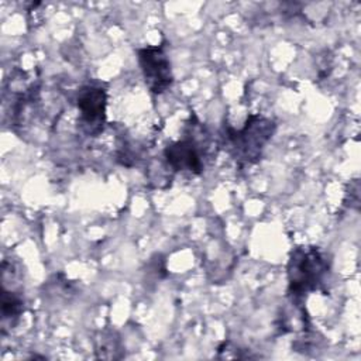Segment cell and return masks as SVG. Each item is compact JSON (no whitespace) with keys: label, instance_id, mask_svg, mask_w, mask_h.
Here are the masks:
<instances>
[{"label":"cell","instance_id":"1","mask_svg":"<svg viewBox=\"0 0 361 361\" xmlns=\"http://www.w3.org/2000/svg\"><path fill=\"white\" fill-rule=\"evenodd\" d=\"M276 124L261 114H248L241 128L223 124L221 142L227 154L238 165H251L259 161L265 145L271 141Z\"/></svg>","mask_w":361,"mask_h":361},{"label":"cell","instance_id":"2","mask_svg":"<svg viewBox=\"0 0 361 361\" xmlns=\"http://www.w3.org/2000/svg\"><path fill=\"white\" fill-rule=\"evenodd\" d=\"M329 269L327 257L319 247H296L288 262V295L292 302L322 289Z\"/></svg>","mask_w":361,"mask_h":361},{"label":"cell","instance_id":"3","mask_svg":"<svg viewBox=\"0 0 361 361\" xmlns=\"http://www.w3.org/2000/svg\"><path fill=\"white\" fill-rule=\"evenodd\" d=\"M202 128L196 116H190V121L185 127L182 140L173 141L164 148V158L168 166L176 172H189L200 175L204 171V144L196 137Z\"/></svg>","mask_w":361,"mask_h":361},{"label":"cell","instance_id":"4","mask_svg":"<svg viewBox=\"0 0 361 361\" xmlns=\"http://www.w3.org/2000/svg\"><path fill=\"white\" fill-rule=\"evenodd\" d=\"M137 59L144 76V82L151 93L162 94L172 86V65L164 44L138 48Z\"/></svg>","mask_w":361,"mask_h":361},{"label":"cell","instance_id":"5","mask_svg":"<svg viewBox=\"0 0 361 361\" xmlns=\"http://www.w3.org/2000/svg\"><path fill=\"white\" fill-rule=\"evenodd\" d=\"M76 107L82 130L92 137L99 135L106 124L107 93L99 85H85L78 90Z\"/></svg>","mask_w":361,"mask_h":361},{"label":"cell","instance_id":"6","mask_svg":"<svg viewBox=\"0 0 361 361\" xmlns=\"http://www.w3.org/2000/svg\"><path fill=\"white\" fill-rule=\"evenodd\" d=\"M1 333L13 329L24 313L23 296L14 290H8L4 285L1 288Z\"/></svg>","mask_w":361,"mask_h":361}]
</instances>
